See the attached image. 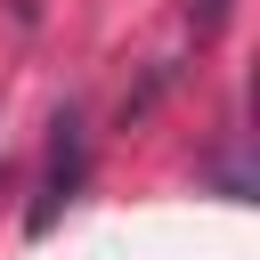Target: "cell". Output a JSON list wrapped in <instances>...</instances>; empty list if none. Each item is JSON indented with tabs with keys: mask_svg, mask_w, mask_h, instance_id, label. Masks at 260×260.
Instances as JSON below:
<instances>
[{
	"mask_svg": "<svg viewBox=\"0 0 260 260\" xmlns=\"http://www.w3.org/2000/svg\"><path fill=\"white\" fill-rule=\"evenodd\" d=\"M81 171H89L81 106H57V122H49V162H41V195H32V211H24V228H32V236H49V228H57V211L81 195Z\"/></svg>",
	"mask_w": 260,
	"mask_h": 260,
	"instance_id": "6da1fadb",
	"label": "cell"
},
{
	"mask_svg": "<svg viewBox=\"0 0 260 260\" xmlns=\"http://www.w3.org/2000/svg\"><path fill=\"white\" fill-rule=\"evenodd\" d=\"M219 16H228V0H195V32H211Z\"/></svg>",
	"mask_w": 260,
	"mask_h": 260,
	"instance_id": "7a4b0ae2",
	"label": "cell"
}]
</instances>
